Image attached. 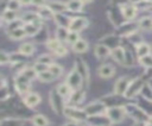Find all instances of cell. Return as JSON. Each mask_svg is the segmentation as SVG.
Wrapping results in <instances>:
<instances>
[{
	"label": "cell",
	"mask_w": 152,
	"mask_h": 126,
	"mask_svg": "<svg viewBox=\"0 0 152 126\" xmlns=\"http://www.w3.org/2000/svg\"><path fill=\"white\" fill-rule=\"evenodd\" d=\"M125 108H126L127 113H128L133 119H135V120H138V121H147V120L150 119L148 115L146 114V112H145L142 108H139V107L135 106V105H127V106H125Z\"/></svg>",
	"instance_id": "6da1fadb"
},
{
	"label": "cell",
	"mask_w": 152,
	"mask_h": 126,
	"mask_svg": "<svg viewBox=\"0 0 152 126\" xmlns=\"http://www.w3.org/2000/svg\"><path fill=\"white\" fill-rule=\"evenodd\" d=\"M84 111H86V113L88 114V116H96V115L102 114L103 112H107V108H106V103H104V102L95 101V102L89 103V105L84 108Z\"/></svg>",
	"instance_id": "7a4b0ae2"
},
{
	"label": "cell",
	"mask_w": 152,
	"mask_h": 126,
	"mask_svg": "<svg viewBox=\"0 0 152 126\" xmlns=\"http://www.w3.org/2000/svg\"><path fill=\"white\" fill-rule=\"evenodd\" d=\"M64 114L68 118H70L72 120H77V121H83L88 118V114L86 113L84 109H78V108H74V107H65Z\"/></svg>",
	"instance_id": "3957f363"
},
{
	"label": "cell",
	"mask_w": 152,
	"mask_h": 126,
	"mask_svg": "<svg viewBox=\"0 0 152 126\" xmlns=\"http://www.w3.org/2000/svg\"><path fill=\"white\" fill-rule=\"evenodd\" d=\"M126 108L125 107H110L109 109H107V116L110 121L113 122H119L124 119L125 114H126Z\"/></svg>",
	"instance_id": "277c9868"
},
{
	"label": "cell",
	"mask_w": 152,
	"mask_h": 126,
	"mask_svg": "<svg viewBox=\"0 0 152 126\" xmlns=\"http://www.w3.org/2000/svg\"><path fill=\"white\" fill-rule=\"evenodd\" d=\"M30 78H27L25 75H23L21 73L15 77V87L18 93L20 94H25L28 92V87H30Z\"/></svg>",
	"instance_id": "5b68a950"
},
{
	"label": "cell",
	"mask_w": 152,
	"mask_h": 126,
	"mask_svg": "<svg viewBox=\"0 0 152 126\" xmlns=\"http://www.w3.org/2000/svg\"><path fill=\"white\" fill-rule=\"evenodd\" d=\"M144 84H145V83H144L142 78H139V77H138V78L133 80V81L129 83V87H128L127 92L125 93V96H126V97H132V96H134L135 94L140 93V90H141V88H142Z\"/></svg>",
	"instance_id": "8992f818"
},
{
	"label": "cell",
	"mask_w": 152,
	"mask_h": 126,
	"mask_svg": "<svg viewBox=\"0 0 152 126\" xmlns=\"http://www.w3.org/2000/svg\"><path fill=\"white\" fill-rule=\"evenodd\" d=\"M82 76H81V74L76 70V69H74L69 75H68V78H66V83L71 87V89H78L80 87H81V83H82Z\"/></svg>",
	"instance_id": "52a82bcc"
},
{
	"label": "cell",
	"mask_w": 152,
	"mask_h": 126,
	"mask_svg": "<svg viewBox=\"0 0 152 126\" xmlns=\"http://www.w3.org/2000/svg\"><path fill=\"white\" fill-rule=\"evenodd\" d=\"M50 100H51V106L53 108L55 112L59 113L61 111H64L63 109V101H62V96L58 94V92L56 90H52L51 94H50Z\"/></svg>",
	"instance_id": "ba28073f"
},
{
	"label": "cell",
	"mask_w": 152,
	"mask_h": 126,
	"mask_svg": "<svg viewBox=\"0 0 152 126\" xmlns=\"http://www.w3.org/2000/svg\"><path fill=\"white\" fill-rule=\"evenodd\" d=\"M131 81L127 77H121L118 80V82L115 83V93L119 95H125V93L127 92L128 87H129Z\"/></svg>",
	"instance_id": "9c48e42d"
},
{
	"label": "cell",
	"mask_w": 152,
	"mask_h": 126,
	"mask_svg": "<svg viewBox=\"0 0 152 126\" xmlns=\"http://www.w3.org/2000/svg\"><path fill=\"white\" fill-rule=\"evenodd\" d=\"M87 24H88L87 19H84V18H81V17H78V18H75V19H72V20H71V23H70V26H69V29H70L71 31L78 32V31L83 30V29H84V27L87 26Z\"/></svg>",
	"instance_id": "30bf717a"
},
{
	"label": "cell",
	"mask_w": 152,
	"mask_h": 126,
	"mask_svg": "<svg viewBox=\"0 0 152 126\" xmlns=\"http://www.w3.org/2000/svg\"><path fill=\"white\" fill-rule=\"evenodd\" d=\"M112 55H113V58H114L118 63H120V64H124V63H125V61H126V51H125L122 48L116 46V48L113 50Z\"/></svg>",
	"instance_id": "8fae6325"
},
{
	"label": "cell",
	"mask_w": 152,
	"mask_h": 126,
	"mask_svg": "<svg viewBox=\"0 0 152 126\" xmlns=\"http://www.w3.org/2000/svg\"><path fill=\"white\" fill-rule=\"evenodd\" d=\"M24 101H25L27 107H34L40 102V96L38 94H36V93H28L25 96Z\"/></svg>",
	"instance_id": "7c38bea8"
},
{
	"label": "cell",
	"mask_w": 152,
	"mask_h": 126,
	"mask_svg": "<svg viewBox=\"0 0 152 126\" xmlns=\"http://www.w3.org/2000/svg\"><path fill=\"white\" fill-rule=\"evenodd\" d=\"M48 6H49L50 10H51L53 13H56V14L62 13V12H64L65 10H68L66 4H63V2H61V1H51V2H49Z\"/></svg>",
	"instance_id": "4fadbf2b"
},
{
	"label": "cell",
	"mask_w": 152,
	"mask_h": 126,
	"mask_svg": "<svg viewBox=\"0 0 152 126\" xmlns=\"http://www.w3.org/2000/svg\"><path fill=\"white\" fill-rule=\"evenodd\" d=\"M121 12H122V15H124L126 19H132V18H134V15H135L137 8H135V6H133V5H122V6H121Z\"/></svg>",
	"instance_id": "5bb4252c"
},
{
	"label": "cell",
	"mask_w": 152,
	"mask_h": 126,
	"mask_svg": "<svg viewBox=\"0 0 152 126\" xmlns=\"http://www.w3.org/2000/svg\"><path fill=\"white\" fill-rule=\"evenodd\" d=\"M114 73H115V69L110 64H104L99 69V75L103 78H108V77L113 76Z\"/></svg>",
	"instance_id": "9a60e30c"
},
{
	"label": "cell",
	"mask_w": 152,
	"mask_h": 126,
	"mask_svg": "<svg viewBox=\"0 0 152 126\" xmlns=\"http://www.w3.org/2000/svg\"><path fill=\"white\" fill-rule=\"evenodd\" d=\"M39 29H40V24L39 23L37 24V21H34V23H27V24L24 25V30H25V32H26L27 36H34L39 31Z\"/></svg>",
	"instance_id": "2e32d148"
},
{
	"label": "cell",
	"mask_w": 152,
	"mask_h": 126,
	"mask_svg": "<svg viewBox=\"0 0 152 126\" xmlns=\"http://www.w3.org/2000/svg\"><path fill=\"white\" fill-rule=\"evenodd\" d=\"M75 69L81 74V76L83 77V78H88V69H87V65H86V63L82 61V59H77V62H76V64H75Z\"/></svg>",
	"instance_id": "e0dca14e"
},
{
	"label": "cell",
	"mask_w": 152,
	"mask_h": 126,
	"mask_svg": "<svg viewBox=\"0 0 152 126\" xmlns=\"http://www.w3.org/2000/svg\"><path fill=\"white\" fill-rule=\"evenodd\" d=\"M72 49L75 52H78V53H82V52H86L88 50V43L83 39H78L74 45H72Z\"/></svg>",
	"instance_id": "ac0fdd59"
},
{
	"label": "cell",
	"mask_w": 152,
	"mask_h": 126,
	"mask_svg": "<svg viewBox=\"0 0 152 126\" xmlns=\"http://www.w3.org/2000/svg\"><path fill=\"white\" fill-rule=\"evenodd\" d=\"M33 51H34V45L32 43H24L19 48V52L24 56H30L33 53Z\"/></svg>",
	"instance_id": "d6986e66"
},
{
	"label": "cell",
	"mask_w": 152,
	"mask_h": 126,
	"mask_svg": "<svg viewBox=\"0 0 152 126\" xmlns=\"http://www.w3.org/2000/svg\"><path fill=\"white\" fill-rule=\"evenodd\" d=\"M95 53L99 58H104L109 55V49L107 45H102V44H97L95 48Z\"/></svg>",
	"instance_id": "ffe728a7"
},
{
	"label": "cell",
	"mask_w": 152,
	"mask_h": 126,
	"mask_svg": "<svg viewBox=\"0 0 152 126\" xmlns=\"http://www.w3.org/2000/svg\"><path fill=\"white\" fill-rule=\"evenodd\" d=\"M82 0H69L66 4V7L71 12H78L82 10Z\"/></svg>",
	"instance_id": "44dd1931"
},
{
	"label": "cell",
	"mask_w": 152,
	"mask_h": 126,
	"mask_svg": "<svg viewBox=\"0 0 152 126\" xmlns=\"http://www.w3.org/2000/svg\"><path fill=\"white\" fill-rule=\"evenodd\" d=\"M57 92L62 97H66V96H69L71 94V87L68 83H61L57 87Z\"/></svg>",
	"instance_id": "7402d4cb"
},
{
	"label": "cell",
	"mask_w": 152,
	"mask_h": 126,
	"mask_svg": "<svg viewBox=\"0 0 152 126\" xmlns=\"http://www.w3.org/2000/svg\"><path fill=\"white\" fill-rule=\"evenodd\" d=\"M55 19H56V21H57V25L63 26V27H69V26H70V23H71V20H72V19H69V18L62 15L61 13L56 14V15H55Z\"/></svg>",
	"instance_id": "603a6c76"
},
{
	"label": "cell",
	"mask_w": 152,
	"mask_h": 126,
	"mask_svg": "<svg viewBox=\"0 0 152 126\" xmlns=\"http://www.w3.org/2000/svg\"><path fill=\"white\" fill-rule=\"evenodd\" d=\"M25 36H27V34H26L24 27H18V29H14V30H12V31L10 32V37H11L12 39H21V38H24Z\"/></svg>",
	"instance_id": "cb8c5ba5"
},
{
	"label": "cell",
	"mask_w": 152,
	"mask_h": 126,
	"mask_svg": "<svg viewBox=\"0 0 152 126\" xmlns=\"http://www.w3.org/2000/svg\"><path fill=\"white\" fill-rule=\"evenodd\" d=\"M150 50H151V48L146 43H139L137 45V53L140 57H144L146 55H150Z\"/></svg>",
	"instance_id": "d4e9b609"
},
{
	"label": "cell",
	"mask_w": 152,
	"mask_h": 126,
	"mask_svg": "<svg viewBox=\"0 0 152 126\" xmlns=\"http://www.w3.org/2000/svg\"><path fill=\"white\" fill-rule=\"evenodd\" d=\"M140 94H141L146 100H148V101L152 102V88H151L150 84L145 83V84L142 86L141 90H140Z\"/></svg>",
	"instance_id": "484cf974"
},
{
	"label": "cell",
	"mask_w": 152,
	"mask_h": 126,
	"mask_svg": "<svg viewBox=\"0 0 152 126\" xmlns=\"http://www.w3.org/2000/svg\"><path fill=\"white\" fill-rule=\"evenodd\" d=\"M56 33H57V39H58V40H61V42H64V40H66V39H68L69 32H68L66 27H63V26H58V27H57V31H56Z\"/></svg>",
	"instance_id": "4316f807"
},
{
	"label": "cell",
	"mask_w": 152,
	"mask_h": 126,
	"mask_svg": "<svg viewBox=\"0 0 152 126\" xmlns=\"http://www.w3.org/2000/svg\"><path fill=\"white\" fill-rule=\"evenodd\" d=\"M32 122H33L34 126H48V124H49L48 119L44 115H42V114H38V115L33 116Z\"/></svg>",
	"instance_id": "83f0119b"
},
{
	"label": "cell",
	"mask_w": 152,
	"mask_h": 126,
	"mask_svg": "<svg viewBox=\"0 0 152 126\" xmlns=\"http://www.w3.org/2000/svg\"><path fill=\"white\" fill-rule=\"evenodd\" d=\"M52 13H53V12L50 10L49 6H42V7H39V10H38L39 17H42V18H44V19L51 18V17H52Z\"/></svg>",
	"instance_id": "f1b7e54d"
},
{
	"label": "cell",
	"mask_w": 152,
	"mask_h": 126,
	"mask_svg": "<svg viewBox=\"0 0 152 126\" xmlns=\"http://www.w3.org/2000/svg\"><path fill=\"white\" fill-rule=\"evenodd\" d=\"M2 19L6 20V21H8V23L14 21V20L17 19V13H15V11H11V10L5 11V12L2 13Z\"/></svg>",
	"instance_id": "f546056e"
},
{
	"label": "cell",
	"mask_w": 152,
	"mask_h": 126,
	"mask_svg": "<svg viewBox=\"0 0 152 126\" xmlns=\"http://www.w3.org/2000/svg\"><path fill=\"white\" fill-rule=\"evenodd\" d=\"M38 78H39L40 81H44V82H50V81H52V80L56 78V77L53 76V74H52L50 70H46V71H44V73L38 74Z\"/></svg>",
	"instance_id": "4dcf8cb0"
},
{
	"label": "cell",
	"mask_w": 152,
	"mask_h": 126,
	"mask_svg": "<svg viewBox=\"0 0 152 126\" xmlns=\"http://www.w3.org/2000/svg\"><path fill=\"white\" fill-rule=\"evenodd\" d=\"M84 97V93L82 90H75L71 94V102L74 103H80Z\"/></svg>",
	"instance_id": "1f68e13d"
},
{
	"label": "cell",
	"mask_w": 152,
	"mask_h": 126,
	"mask_svg": "<svg viewBox=\"0 0 152 126\" xmlns=\"http://www.w3.org/2000/svg\"><path fill=\"white\" fill-rule=\"evenodd\" d=\"M46 45H48V48H49L50 50L56 51L62 44H61V40H58V39H50V40L46 42Z\"/></svg>",
	"instance_id": "d6a6232c"
},
{
	"label": "cell",
	"mask_w": 152,
	"mask_h": 126,
	"mask_svg": "<svg viewBox=\"0 0 152 126\" xmlns=\"http://www.w3.org/2000/svg\"><path fill=\"white\" fill-rule=\"evenodd\" d=\"M139 25H140V27L141 29H151V26H152V18L151 17H145V18H142L140 21H139Z\"/></svg>",
	"instance_id": "836d02e7"
},
{
	"label": "cell",
	"mask_w": 152,
	"mask_h": 126,
	"mask_svg": "<svg viewBox=\"0 0 152 126\" xmlns=\"http://www.w3.org/2000/svg\"><path fill=\"white\" fill-rule=\"evenodd\" d=\"M49 68H50V65H48V64H44V63H40V62H37V63L34 64V67H33V69L36 70V73H37V74L44 73V71L49 70Z\"/></svg>",
	"instance_id": "e575fe53"
},
{
	"label": "cell",
	"mask_w": 152,
	"mask_h": 126,
	"mask_svg": "<svg viewBox=\"0 0 152 126\" xmlns=\"http://www.w3.org/2000/svg\"><path fill=\"white\" fill-rule=\"evenodd\" d=\"M140 63L145 68H151L152 67V55H146L144 57H140Z\"/></svg>",
	"instance_id": "d590c367"
},
{
	"label": "cell",
	"mask_w": 152,
	"mask_h": 126,
	"mask_svg": "<svg viewBox=\"0 0 152 126\" xmlns=\"http://www.w3.org/2000/svg\"><path fill=\"white\" fill-rule=\"evenodd\" d=\"M49 70L53 74V76H55V77L61 76V75H62V71H63V69H62L59 65H57V64H51V65H50V68H49Z\"/></svg>",
	"instance_id": "8d00e7d4"
},
{
	"label": "cell",
	"mask_w": 152,
	"mask_h": 126,
	"mask_svg": "<svg viewBox=\"0 0 152 126\" xmlns=\"http://www.w3.org/2000/svg\"><path fill=\"white\" fill-rule=\"evenodd\" d=\"M37 19H38V15L37 14H34V13H26L24 17H23V20L27 24V23H34V21H37Z\"/></svg>",
	"instance_id": "74e56055"
},
{
	"label": "cell",
	"mask_w": 152,
	"mask_h": 126,
	"mask_svg": "<svg viewBox=\"0 0 152 126\" xmlns=\"http://www.w3.org/2000/svg\"><path fill=\"white\" fill-rule=\"evenodd\" d=\"M78 39H80V38H78V32L70 31V32H69V36H68V39H66V42L74 45V44H75V43L78 40Z\"/></svg>",
	"instance_id": "f35d334b"
},
{
	"label": "cell",
	"mask_w": 152,
	"mask_h": 126,
	"mask_svg": "<svg viewBox=\"0 0 152 126\" xmlns=\"http://www.w3.org/2000/svg\"><path fill=\"white\" fill-rule=\"evenodd\" d=\"M20 1L19 0H10L8 4H7V10H11V11H17L19 7H20Z\"/></svg>",
	"instance_id": "ab89813d"
},
{
	"label": "cell",
	"mask_w": 152,
	"mask_h": 126,
	"mask_svg": "<svg viewBox=\"0 0 152 126\" xmlns=\"http://www.w3.org/2000/svg\"><path fill=\"white\" fill-rule=\"evenodd\" d=\"M37 62H40V63L51 65V64H52V58H51L49 55H43V56H40V57L37 59Z\"/></svg>",
	"instance_id": "60d3db41"
},
{
	"label": "cell",
	"mask_w": 152,
	"mask_h": 126,
	"mask_svg": "<svg viewBox=\"0 0 152 126\" xmlns=\"http://www.w3.org/2000/svg\"><path fill=\"white\" fill-rule=\"evenodd\" d=\"M55 52H56V55H57V56H63V55H65V53L68 52V50H66V48H65V46L61 45V46H59Z\"/></svg>",
	"instance_id": "b9f144b4"
},
{
	"label": "cell",
	"mask_w": 152,
	"mask_h": 126,
	"mask_svg": "<svg viewBox=\"0 0 152 126\" xmlns=\"http://www.w3.org/2000/svg\"><path fill=\"white\" fill-rule=\"evenodd\" d=\"M10 62V55L6 52H1V64H6Z\"/></svg>",
	"instance_id": "7bdbcfd3"
},
{
	"label": "cell",
	"mask_w": 152,
	"mask_h": 126,
	"mask_svg": "<svg viewBox=\"0 0 152 126\" xmlns=\"http://www.w3.org/2000/svg\"><path fill=\"white\" fill-rule=\"evenodd\" d=\"M44 2H45V0H32V5H36L38 7H42Z\"/></svg>",
	"instance_id": "ee69618b"
},
{
	"label": "cell",
	"mask_w": 152,
	"mask_h": 126,
	"mask_svg": "<svg viewBox=\"0 0 152 126\" xmlns=\"http://www.w3.org/2000/svg\"><path fill=\"white\" fill-rule=\"evenodd\" d=\"M21 5H28V4H32V0H19Z\"/></svg>",
	"instance_id": "f6af8a7d"
},
{
	"label": "cell",
	"mask_w": 152,
	"mask_h": 126,
	"mask_svg": "<svg viewBox=\"0 0 152 126\" xmlns=\"http://www.w3.org/2000/svg\"><path fill=\"white\" fill-rule=\"evenodd\" d=\"M131 1H132L133 4H140V2L142 1V0H131Z\"/></svg>",
	"instance_id": "bcb514c9"
},
{
	"label": "cell",
	"mask_w": 152,
	"mask_h": 126,
	"mask_svg": "<svg viewBox=\"0 0 152 126\" xmlns=\"http://www.w3.org/2000/svg\"><path fill=\"white\" fill-rule=\"evenodd\" d=\"M64 126H77V125L74 124V122H69V124H66V125H64Z\"/></svg>",
	"instance_id": "7dc6e473"
},
{
	"label": "cell",
	"mask_w": 152,
	"mask_h": 126,
	"mask_svg": "<svg viewBox=\"0 0 152 126\" xmlns=\"http://www.w3.org/2000/svg\"><path fill=\"white\" fill-rule=\"evenodd\" d=\"M90 1H91V0H82L83 4H88V2H90Z\"/></svg>",
	"instance_id": "c3c4849f"
},
{
	"label": "cell",
	"mask_w": 152,
	"mask_h": 126,
	"mask_svg": "<svg viewBox=\"0 0 152 126\" xmlns=\"http://www.w3.org/2000/svg\"><path fill=\"white\" fill-rule=\"evenodd\" d=\"M148 120H150V121H148V122H150V124H152V118H150V119H148Z\"/></svg>",
	"instance_id": "681fc988"
},
{
	"label": "cell",
	"mask_w": 152,
	"mask_h": 126,
	"mask_svg": "<svg viewBox=\"0 0 152 126\" xmlns=\"http://www.w3.org/2000/svg\"><path fill=\"white\" fill-rule=\"evenodd\" d=\"M146 126H152V124H150V122H147V124H146Z\"/></svg>",
	"instance_id": "f907efd6"
},
{
	"label": "cell",
	"mask_w": 152,
	"mask_h": 126,
	"mask_svg": "<svg viewBox=\"0 0 152 126\" xmlns=\"http://www.w3.org/2000/svg\"><path fill=\"white\" fill-rule=\"evenodd\" d=\"M134 126H138V125H134Z\"/></svg>",
	"instance_id": "816d5d0a"
},
{
	"label": "cell",
	"mask_w": 152,
	"mask_h": 126,
	"mask_svg": "<svg viewBox=\"0 0 152 126\" xmlns=\"http://www.w3.org/2000/svg\"><path fill=\"white\" fill-rule=\"evenodd\" d=\"M151 30H152V26H151Z\"/></svg>",
	"instance_id": "f5cc1de1"
}]
</instances>
